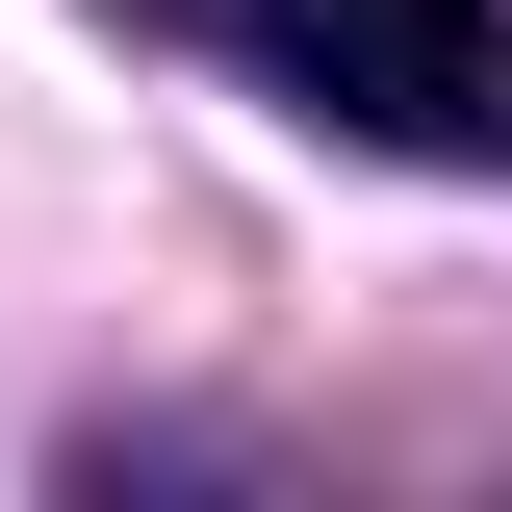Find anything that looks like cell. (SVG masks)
Instances as JSON below:
<instances>
[{"label":"cell","instance_id":"obj_1","mask_svg":"<svg viewBox=\"0 0 512 512\" xmlns=\"http://www.w3.org/2000/svg\"><path fill=\"white\" fill-rule=\"evenodd\" d=\"M231 52L256 103H308L333 154H410V180H512V0H128Z\"/></svg>","mask_w":512,"mask_h":512}]
</instances>
